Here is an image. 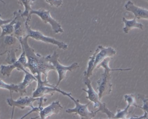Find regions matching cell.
<instances>
[{
	"instance_id": "2",
	"label": "cell",
	"mask_w": 148,
	"mask_h": 119,
	"mask_svg": "<svg viewBox=\"0 0 148 119\" xmlns=\"http://www.w3.org/2000/svg\"><path fill=\"white\" fill-rule=\"evenodd\" d=\"M109 61L110 57H107L97 67V68H99L102 67L104 69V72L97 81L98 93L101 100L105 95L110 94L112 91V85L111 83V72L116 71H123L131 70V68L111 69L109 67Z\"/></svg>"
},
{
	"instance_id": "10",
	"label": "cell",
	"mask_w": 148,
	"mask_h": 119,
	"mask_svg": "<svg viewBox=\"0 0 148 119\" xmlns=\"http://www.w3.org/2000/svg\"><path fill=\"white\" fill-rule=\"evenodd\" d=\"M56 92L60 93L62 95L66 97H68V95L70 94V93L62 91L60 88L52 85V84H40L37 85V87L33 93L32 97L38 98L45 97V95H53Z\"/></svg>"
},
{
	"instance_id": "25",
	"label": "cell",
	"mask_w": 148,
	"mask_h": 119,
	"mask_svg": "<svg viewBox=\"0 0 148 119\" xmlns=\"http://www.w3.org/2000/svg\"><path fill=\"white\" fill-rule=\"evenodd\" d=\"M46 2L50 5L51 6L58 8L63 4L62 0H45Z\"/></svg>"
},
{
	"instance_id": "28",
	"label": "cell",
	"mask_w": 148,
	"mask_h": 119,
	"mask_svg": "<svg viewBox=\"0 0 148 119\" xmlns=\"http://www.w3.org/2000/svg\"><path fill=\"white\" fill-rule=\"evenodd\" d=\"M146 1H148V0H146Z\"/></svg>"
},
{
	"instance_id": "1",
	"label": "cell",
	"mask_w": 148,
	"mask_h": 119,
	"mask_svg": "<svg viewBox=\"0 0 148 119\" xmlns=\"http://www.w3.org/2000/svg\"><path fill=\"white\" fill-rule=\"evenodd\" d=\"M28 35L23 38L18 39L27 59L25 68H28L30 73L35 76L37 79V85L48 84V73L50 71L55 70L54 66L48 61L47 57H43L39 53H35L28 44Z\"/></svg>"
},
{
	"instance_id": "24",
	"label": "cell",
	"mask_w": 148,
	"mask_h": 119,
	"mask_svg": "<svg viewBox=\"0 0 148 119\" xmlns=\"http://www.w3.org/2000/svg\"><path fill=\"white\" fill-rule=\"evenodd\" d=\"M124 99L125 101L127 102V104L131 105V106H133L135 107H140V106L138 105L136 103L135 96L133 95H126L124 96Z\"/></svg>"
},
{
	"instance_id": "23",
	"label": "cell",
	"mask_w": 148,
	"mask_h": 119,
	"mask_svg": "<svg viewBox=\"0 0 148 119\" xmlns=\"http://www.w3.org/2000/svg\"><path fill=\"white\" fill-rule=\"evenodd\" d=\"M128 108L127 107L123 110L121 109H118L117 113L116 115H114L113 119H126L129 113L128 111Z\"/></svg>"
},
{
	"instance_id": "26",
	"label": "cell",
	"mask_w": 148,
	"mask_h": 119,
	"mask_svg": "<svg viewBox=\"0 0 148 119\" xmlns=\"http://www.w3.org/2000/svg\"><path fill=\"white\" fill-rule=\"evenodd\" d=\"M12 19H7V20H3L1 18V15L0 14V27L5 24L8 23L12 20Z\"/></svg>"
},
{
	"instance_id": "11",
	"label": "cell",
	"mask_w": 148,
	"mask_h": 119,
	"mask_svg": "<svg viewBox=\"0 0 148 119\" xmlns=\"http://www.w3.org/2000/svg\"><path fill=\"white\" fill-rule=\"evenodd\" d=\"M21 10H16L13 13L15 17V22L14 25V33L13 35L18 39L23 38L27 35V28L26 21L24 17L22 16Z\"/></svg>"
},
{
	"instance_id": "7",
	"label": "cell",
	"mask_w": 148,
	"mask_h": 119,
	"mask_svg": "<svg viewBox=\"0 0 148 119\" xmlns=\"http://www.w3.org/2000/svg\"><path fill=\"white\" fill-rule=\"evenodd\" d=\"M72 93H70L68 97L74 102L75 104V107L74 108H69L66 110V113H75L78 115L81 119H92L96 117L97 113H98L97 110L96 111H89L88 109L90 102L86 104H82L80 103L79 100H76L72 97Z\"/></svg>"
},
{
	"instance_id": "3",
	"label": "cell",
	"mask_w": 148,
	"mask_h": 119,
	"mask_svg": "<svg viewBox=\"0 0 148 119\" xmlns=\"http://www.w3.org/2000/svg\"><path fill=\"white\" fill-rule=\"evenodd\" d=\"M11 97L8 98L7 99V102L8 105L12 107V118L13 117V112L15 107L21 108L23 109L25 107H30L32 110L29 111L26 115L21 118V119H23L25 117H27L28 115L30 114L33 112H39L40 110L42 108V106L43 101H47V99H45L44 97H42L34 98L33 97H21L18 100H14Z\"/></svg>"
},
{
	"instance_id": "22",
	"label": "cell",
	"mask_w": 148,
	"mask_h": 119,
	"mask_svg": "<svg viewBox=\"0 0 148 119\" xmlns=\"http://www.w3.org/2000/svg\"><path fill=\"white\" fill-rule=\"evenodd\" d=\"M18 51V49H12L10 51H8L7 53H8L6 58L5 62L8 64H12L16 62L18 59L16 56V52Z\"/></svg>"
},
{
	"instance_id": "16",
	"label": "cell",
	"mask_w": 148,
	"mask_h": 119,
	"mask_svg": "<svg viewBox=\"0 0 148 119\" xmlns=\"http://www.w3.org/2000/svg\"><path fill=\"white\" fill-rule=\"evenodd\" d=\"M18 41L13 35H6L0 38V55H3L4 48L15 45Z\"/></svg>"
},
{
	"instance_id": "14",
	"label": "cell",
	"mask_w": 148,
	"mask_h": 119,
	"mask_svg": "<svg viewBox=\"0 0 148 119\" xmlns=\"http://www.w3.org/2000/svg\"><path fill=\"white\" fill-rule=\"evenodd\" d=\"M125 8L127 11L131 12L136 19L148 20V10L135 5L131 1H128L125 5Z\"/></svg>"
},
{
	"instance_id": "13",
	"label": "cell",
	"mask_w": 148,
	"mask_h": 119,
	"mask_svg": "<svg viewBox=\"0 0 148 119\" xmlns=\"http://www.w3.org/2000/svg\"><path fill=\"white\" fill-rule=\"evenodd\" d=\"M63 108L58 101L53 102L46 107H42L39 111V117L41 119H46L55 114H58Z\"/></svg>"
},
{
	"instance_id": "5",
	"label": "cell",
	"mask_w": 148,
	"mask_h": 119,
	"mask_svg": "<svg viewBox=\"0 0 148 119\" xmlns=\"http://www.w3.org/2000/svg\"><path fill=\"white\" fill-rule=\"evenodd\" d=\"M30 18H27L26 21V25L27 28V35H28L29 38H31L34 40L44 42L47 44H53L58 47L59 48L63 50H66L68 48L67 44L64 42L60 41L59 40H56L54 38L49 37L48 36L44 35V34L38 31L33 30L31 28L29 24V22L30 20Z\"/></svg>"
},
{
	"instance_id": "12",
	"label": "cell",
	"mask_w": 148,
	"mask_h": 119,
	"mask_svg": "<svg viewBox=\"0 0 148 119\" xmlns=\"http://www.w3.org/2000/svg\"><path fill=\"white\" fill-rule=\"evenodd\" d=\"M94 53L95 54V61L94 64V68L95 69L105 59L112 57L115 55L116 51L111 47H104L102 45H99L97 47Z\"/></svg>"
},
{
	"instance_id": "27",
	"label": "cell",
	"mask_w": 148,
	"mask_h": 119,
	"mask_svg": "<svg viewBox=\"0 0 148 119\" xmlns=\"http://www.w3.org/2000/svg\"><path fill=\"white\" fill-rule=\"evenodd\" d=\"M0 2H1L3 3V4H5V3L3 1V0H0Z\"/></svg>"
},
{
	"instance_id": "8",
	"label": "cell",
	"mask_w": 148,
	"mask_h": 119,
	"mask_svg": "<svg viewBox=\"0 0 148 119\" xmlns=\"http://www.w3.org/2000/svg\"><path fill=\"white\" fill-rule=\"evenodd\" d=\"M35 15L39 17L40 19L46 24H49L52 27L53 31L55 33H63L64 31L61 25L56 20L53 18L50 14V11L43 8L34 10L32 9L30 12V16Z\"/></svg>"
},
{
	"instance_id": "21",
	"label": "cell",
	"mask_w": 148,
	"mask_h": 119,
	"mask_svg": "<svg viewBox=\"0 0 148 119\" xmlns=\"http://www.w3.org/2000/svg\"><path fill=\"white\" fill-rule=\"evenodd\" d=\"M0 88L9 91L11 93L12 91L18 93V84H7L0 79Z\"/></svg>"
},
{
	"instance_id": "4",
	"label": "cell",
	"mask_w": 148,
	"mask_h": 119,
	"mask_svg": "<svg viewBox=\"0 0 148 119\" xmlns=\"http://www.w3.org/2000/svg\"><path fill=\"white\" fill-rule=\"evenodd\" d=\"M83 76V82L85 86L87 87V89L86 90L85 89H82V91L87 93V96L86 98L94 103V107L95 108L98 109L97 110L98 112L101 111L102 113H104L109 119H113L114 114L107 107L106 104L101 101V100L100 99L98 93H96V91L94 90V88L92 87V82L89 80V77L85 75Z\"/></svg>"
},
{
	"instance_id": "17",
	"label": "cell",
	"mask_w": 148,
	"mask_h": 119,
	"mask_svg": "<svg viewBox=\"0 0 148 119\" xmlns=\"http://www.w3.org/2000/svg\"><path fill=\"white\" fill-rule=\"evenodd\" d=\"M123 21L125 24V27L123 28V31L124 33H128L131 30L134 28L140 29L142 30H144V25L137 22L135 18H134L133 20H129L123 17Z\"/></svg>"
},
{
	"instance_id": "15",
	"label": "cell",
	"mask_w": 148,
	"mask_h": 119,
	"mask_svg": "<svg viewBox=\"0 0 148 119\" xmlns=\"http://www.w3.org/2000/svg\"><path fill=\"white\" fill-rule=\"evenodd\" d=\"M37 82V79L34 75L28 71L25 73V77L23 81L18 84V93L23 95L26 93L27 88L33 82Z\"/></svg>"
},
{
	"instance_id": "9",
	"label": "cell",
	"mask_w": 148,
	"mask_h": 119,
	"mask_svg": "<svg viewBox=\"0 0 148 119\" xmlns=\"http://www.w3.org/2000/svg\"><path fill=\"white\" fill-rule=\"evenodd\" d=\"M27 62V57L24 52L23 51L20 57L18 59V60L12 64H8V65H2L0 66V71L2 75L4 76L9 77L13 70L15 69H18V71H22L24 73L27 71L25 68V66Z\"/></svg>"
},
{
	"instance_id": "18",
	"label": "cell",
	"mask_w": 148,
	"mask_h": 119,
	"mask_svg": "<svg viewBox=\"0 0 148 119\" xmlns=\"http://www.w3.org/2000/svg\"><path fill=\"white\" fill-rule=\"evenodd\" d=\"M35 0H17L18 3L24 7V11L22 12V16L26 18H30V12L32 10V5Z\"/></svg>"
},
{
	"instance_id": "6",
	"label": "cell",
	"mask_w": 148,
	"mask_h": 119,
	"mask_svg": "<svg viewBox=\"0 0 148 119\" xmlns=\"http://www.w3.org/2000/svg\"><path fill=\"white\" fill-rule=\"evenodd\" d=\"M47 57L48 58V61L54 66L55 70L57 71L58 74L59 79L56 85V87L59 86L61 82L66 77L68 71H69L72 72L74 70L79 67L78 63L77 62H75L70 66H63L61 65L58 60L59 55L56 51H55L52 55H47Z\"/></svg>"
},
{
	"instance_id": "19",
	"label": "cell",
	"mask_w": 148,
	"mask_h": 119,
	"mask_svg": "<svg viewBox=\"0 0 148 119\" xmlns=\"http://www.w3.org/2000/svg\"><path fill=\"white\" fill-rule=\"evenodd\" d=\"M15 22V17L13 16L10 22L1 27V28H2V33L0 35V38L5 35H13L14 33V25Z\"/></svg>"
},
{
	"instance_id": "20",
	"label": "cell",
	"mask_w": 148,
	"mask_h": 119,
	"mask_svg": "<svg viewBox=\"0 0 148 119\" xmlns=\"http://www.w3.org/2000/svg\"><path fill=\"white\" fill-rule=\"evenodd\" d=\"M137 95L138 98H140L143 102V106H140L139 108L144 110L145 113L144 116L138 117V119H148V99L144 95L138 94Z\"/></svg>"
}]
</instances>
